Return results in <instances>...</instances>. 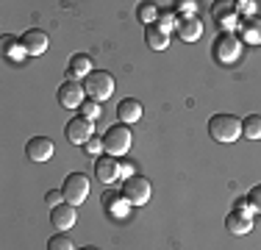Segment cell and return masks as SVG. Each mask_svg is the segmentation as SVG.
Listing matches in <instances>:
<instances>
[{"instance_id":"cell-28","label":"cell","mask_w":261,"mask_h":250,"mask_svg":"<svg viewBox=\"0 0 261 250\" xmlns=\"http://www.w3.org/2000/svg\"><path fill=\"white\" fill-rule=\"evenodd\" d=\"M214 14L220 17L222 25H228V28H231V20H233V14H236V6H228L225 11H214Z\"/></svg>"},{"instance_id":"cell-10","label":"cell","mask_w":261,"mask_h":250,"mask_svg":"<svg viewBox=\"0 0 261 250\" xmlns=\"http://www.w3.org/2000/svg\"><path fill=\"white\" fill-rule=\"evenodd\" d=\"M75 220H78V211H75V206L67 203V200L50 209V225H53V228H59L61 234H67V231L75 225Z\"/></svg>"},{"instance_id":"cell-18","label":"cell","mask_w":261,"mask_h":250,"mask_svg":"<svg viewBox=\"0 0 261 250\" xmlns=\"http://www.w3.org/2000/svg\"><path fill=\"white\" fill-rule=\"evenodd\" d=\"M145 42H147L150 50H167L170 47V34L161 31L159 25H147L145 28Z\"/></svg>"},{"instance_id":"cell-22","label":"cell","mask_w":261,"mask_h":250,"mask_svg":"<svg viewBox=\"0 0 261 250\" xmlns=\"http://www.w3.org/2000/svg\"><path fill=\"white\" fill-rule=\"evenodd\" d=\"M136 17H139L142 25H156L159 20V9L153 3H139V9H136Z\"/></svg>"},{"instance_id":"cell-17","label":"cell","mask_w":261,"mask_h":250,"mask_svg":"<svg viewBox=\"0 0 261 250\" xmlns=\"http://www.w3.org/2000/svg\"><path fill=\"white\" fill-rule=\"evenodd\" d=\"M67 72H70V78H75V81H78V78H89V75L95 72V70H92V59H89L86 53H75V56L70 59Z\"/></svg>"},{"instance_id":"cell-12","label":"cell","mask_w":261,"mask_h":250,"mask_svg":"<svg viewBox=\"0 0 261 250\" xmlns=\"http://www.w3.org/2000/svg\"><path fill=\"white\" fill-rule=\"evenodd\" d=\"M225 228L231 231L233 236H245V234H250V231H253V214L233 209L231 214L225 217Z\"/></svg>"},{"instance_id":"cell-27","label":"cell","mask_w":261,"mask_h":250,"mask_svg":"<svg viewBox=\"0 0 261 250\" xmlns=\"http://www.w3.org/2000/svg\"><path fill=\"white\" fill-rule=\"evenodd\" d=\"M247 200H250L253 211H261V184L253 186V189H250V195H247Z\"/></svg>"},{"instance_id":"cell-11","label":"cell","mask_w":261,"mask_h":250,"mask_svg":"<svg viewBox=\"0 0 261 250\" xmlns=\"http://www.w3.org/2000/svg\"><path fill=\"white\" fill-rule=\"evenodd\" d=\"M53 139H47V136H34V139H28L25 145V156L28 161H36V164H42V161H50L53 159Z\"/></svg>"},{"instance_id":"cell-30","label":"cell","mask_w":261,"mask_h":250,"mask_svg":"<svg viewBox=\"0 0 261 250\" xmlns=\"http://www.w3.org/2000/svg\"><path fill=\"white\" fill-rule=\"evenodd\" d=\"M130 175H136L134 172V164H130V161H120V178H130Z\"/></svg>"},{"instance_id":"cell-31","label":"cell","mask_w":261,"mask_h":250,"mask_svg":"<svg viewBox=\"0 0 261 250\" xmlns=\"http://www.w3.org/2000/svg\"><path fill=\"white\" fill-rule=\"evenodd\" d=\"M178 9H181L186 17H195V3H192V0H181V3H178Z\"/></svg>"},{"instance_id":"cell-24","label":"cell","mask_w":261,"mask_h":250,"mask_svg":"<svg viewBox=\"0 0 261 250\" xmlns=\"http://www.w3.org/2000/svg\"><path fill=\"white\" fill-rule=\"evenodd\" d=\"M178 22H181V20H178V17H175V11H170V9H167V11H159V28L161 31H167V34H170V31L172 28H178Z\"/></svg>"},{"instance_id":"cell-7","label":"cell","mask_w":261,"mask_h":250,"mask_svg":"<svg viewBox=\"0 0 261 250\" xmlns=\"http://www.w3.org/2000/svg\"><path fill=\"white\" fill-rule=\"evenodd\" d=\"M64 136L72 142V145H78V147H84L86 142L95 136V122L92 120H86V117H72L70 122H67V128H64Z\"/></svg>"},{"instance_id":"cell-6","label":"cell","mask_w":261,"mask_h":250,"mask_svg":"<svg viewBox=\"0 0 261 250\" xmlns=\"http://www.w3.org/2000/svg\"><path fill=\"white\" fill-rule=\"evenodd\" d=\"M64 200L72 206H81L86 197H89V178L84 172H70L64 178Z\"/></svg>"},{"instance_id":"cell-23","label":"cell","mask_w":261,"mask_h":250,"mask_svg":"<svg viewBox=\"0 0 261 250\" xmlns=\"http://www.w3.org/2000/svg\"><path fill=\"white\" fill-rule=\"evenodd\" d=\"M47 250H75V245H72V239L67 234H53L50 239H47Z\"/></svg>"},{"instance_id":"cell-3","label":"cell","mask_w":261,"mask_h":250,"mask_svg":"<svg viewBox=\"0 0 261 250\" xmlns=\"http://www.w3.org/2000/svg\"><path fill=\"white\" fill-rule=\"evenodd\" d=\"M84 89H86V97L89 100L103 103V100H109L111 95H114V78H111V72H106V70H95L89 78H84Z\"/></svg>"},{"instance_id":"cell-19","label":"cell","mask_w":261,"mask_h":250,"mask_svg":"<svg viewBox=\"0 0 261 250\" xmlns=\"http://www.w3.org/2000/svg\"><path fill=\"white\" fill-rule=\"evenodd\" d=\"M3 56L9 61H17L20 64L22 59H25V45H22V39H17V36H3Z\"/></svg>"},{"instance_id":"cell-26","label":"cell","mask_w":261,"mask_h":250,"mask_svg":"<svg viewBox=\"0 0 261 250\" xmlns=\"http://www.w3.org/2000/svg\"><path fill=\"white\" fill-rule=\"evenodd\" d=\"M84 150H86L89 156H95V159H97V156H103V153H100V150H103V139H95V136H92V139L84 145Z\"/></svg>"},{"instance_id":"cell-4","label":"cell","mask_w":261,"mask_h":250,"mask_svg":"<svg viewBox=\"0 0 261 250\" xmlns=\"http://www.w3.org/2000/svg\"><path fill=\"white\" fill-rule=\"evenodd\" d=\"M211 50H214V59L220 61V64H233V61L242 56V39L236 34H231V31H222V34L214 39Z\"/></svg>"},{"instance_id":"cell-21","label":"cell","mask_w":261,"mask_h":250,"mask_svg":"<svg viewBox=\"0 0 261 250\" xmlns=\"http://www.w3.org/2000/svg\"><path fill=\"white\" fill-rule=\"evenodd\" d=\"M242 136L245 139H261V114H247L242 120Z\"/></svg>"},{"instance_id":"cell-5","label":"cell","mask_w":261,"mask_h":250,"mask_svg":"<svg viewBox=\"0 0 261 250\" xmlns=\"http://www.w3.org/2000/svg\"><path fill=\"white\" fill-rule=\"evenodd\" d=\"M122 195L128 197L130 206H145L153 195V184L145 175H130L125 184H122Z\"/></svg>"},{"instance_id":"cell-15","label":"cell","mask_w":261,"mask_h":250,"mask_svg":"<svg viewBox=\"0 0 261 250\" xmlns=\"http://www.w3.org/2000/svg\"><path fill=\"white\" fill-rule=\"evenodd\" d=\"M103 206H106V211H109L111 217H125L128 214V197L122 195V192H103Z\"/></svg>"},{"instance_id":"cell-33","label":"cell","mask_w":261,"mask_h":250,"mask_svg":"<svg viewBox=\"0 0 261 250\" xmlns=\"http://www.w3.org/2000/svg\"><path fill=\"white\" fill-rule=\"evenodd\" d=\"M239 9L245 11V14H250V11L256 9V3H253V0H245V3H236V11H239Z\"/></svg>"},{"instance_id":"cell-25","label":"cell","mask_w":261,"mask_h":250,"mask_svg":"<svg viewBox=\"0 0 261 250\" xmlns=\"http://www.w3.org/2000/svg\"><path fill=\"white\" fill-rule=\"evenodd\" d=\"M81 117H86V120L95 122L97 117H100V103H97V100H89V97H86L84 106H81Z\"/></svg>"},{"instance_id":"cell-16","label":"cell","mask_w":261,"mask_h":250,"mask_svg":"<svg viewBox=\"0 0 261 250\" xmlns=\"http://www.w3.org/2000/svg\"><path fill=\"white\" fill-rule=\"evenodd\" d=\"M178 36H181L184 42H197L203 36V22L197 20V17H184V20L178 22Z\"/></svg>"},{"instance_id":"cell-9","label":"cell","mask_w":261,"mask_h":250,"mask_svg":"<svg viewBox=\"0 0 261 250\" xmlns=\"http://www.w3.org/2000/svg\"><path fill=\"white\" fill-rule=\"evenodd\" d=\"M95 178L100 181V184H114L117 178H120V159H114V156L103 153L95 159Z\"/></svg>"},{"instance_id":"cell-14","label":"cell","mask_w":261,"mask_h":250,"mask_svg":"<svg viewBox=\"0 0 261 250\" xmlns=\"http://www.w3.org/2000/svg\"><path fill=\"white\" fill-rule=\"evenodd\" d=\"M142 103L136 97H125V100H120V106H117V120H120L122 125H134V122H139L142 120Z\"/></svg>"},{"instance_id":"cell-2","label":"cell","mask_w":261,"mask_h":250,"mask_svg":"<svg viewBox=\"0 0 261 250\" xmlns=\"http://www.w3.org/2000/svg\"><path fill=\"white\" fill-rule=\"evenodd\" d=\"M103 139V150L109 156H122V153H128L130 145H134V134H130V128L128 125H122V122H117V125H111V128H106V134L100 136Z\"/></svg>"},{"instance_id":"cell-13","label":"cell","mask_w":261,"mask_h":250,"mask_svg":"<svg viewBox=\"0 0 261 250\" xmlns=\"http://www.w3.org/2000/svg\"><path fill=\"white\" fill-rule=\"evenodd\" d=\"M22 45H25V53L28 56H42L47 50V45H50V39H47V34L45 31H39V28H31L22 34Z\"/></svg>"},{"instance_id":"cell-29","label":"cell","mask_w":261,"mask_h":250,"mask_svg":"<svg viewBox=\"0 0 261 250\" xmlns=\"http://www.w3.org/2000/svg\"><path fill=\"white\" fill-rule=\"evenodd\" d=\"M61 200H64V192H61V189H50V192H45V203H47V206H59Z\"/></svg>"},{"instance_id":"cell-20","label":"cell","mask_w":261,"mask_h":250,"mask_svg":"<svg viewBox=\"0 0 261 250\" xmlns=\"http://www.w3.org/2000/svg\"><path fill=\"white\" fill-rule=\"evenodd\" d=\"M242 39H247V42H253V45H258L261 42V20L258 17H247L245 22H242Z\"/></svg>"},{"instance_id":"cell-32","label":"cell","mask_w":261,"mask_h":250,"mask_svg":"<svg viewBox=\"0 0 261 250\" xmlns=\"http://www.w3.org/2000/svg\"><path fill=\"white\" fill-rule=\"evenodd\" d=\"M233 206H236L239 211H247V214H253V206H250V200H247V197H239Z\"/></svg>"},{"instance_id":"cell-34","label":"cell","mask_w":261,"mask_h":250,"mask_svg":"<svg viewBox=\"0 0 261 250\" xmlns=\"http://www.w3.org/2000/svg\"><path fill=\"white\" fill-rule=\"evenodd\" d=\"M81 250H100V247H95V245H86V247H81Z\"/></svg>"},{"instance_id":"cell-1","label":"cell","mask_w":261,"mask_h":250,"mask_svg":"<svg viewBox=\"0 0 261 250\" xmlns=\"http://www.w3.org/2000/svg\"><path fill=\"white\" fill-rule=\"evenodd\" d=\"M239 134H242V122H239V117H233V114H214L208 120V136L217 142H222V145L236 142Z\"/></svg>"},{"instance_id":"cell-8","label":"cell","mask_w":261,"mask_h":250,"mask_svg":"<svg viewBox=\"0 0 261 250\" xmlns=\"http://www.w3.org/2000/svg\"><path fill=\"white\" fill-rule=\"evenodd\" d=\"M59 103H61V109H81L84 106V100H86V89H84V84H78L75 78H67L64 84L59 86Z\"/></svg>"}]
</instances>
